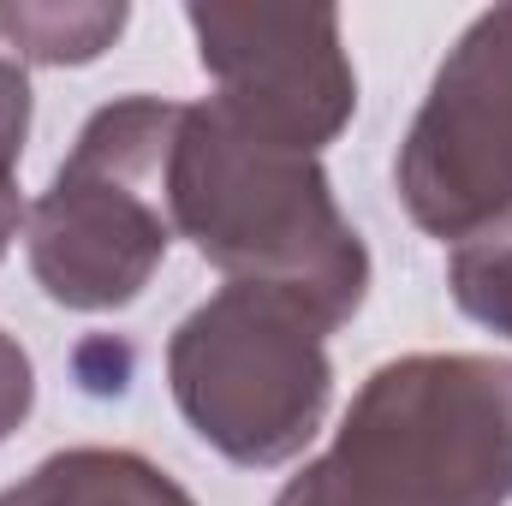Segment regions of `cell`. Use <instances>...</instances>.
<instances>
[{"instance_id":"9c48e42d","label":"cell","mask_w":512,"mask_h":506,"mask_svg":"<svg viewBox=\"0 0 512 506\" xmlns=\"http://www.w3.org/2000/svg\"><path fill=\"white\" fill-rule=\"evenodd\" d=\"M447 292L471 322H483L489 334L512 340V215H501L483 233H471L465 245H453Z\"/></svg>"},{"instance_id":"6da1fadb","label":"cell","mask_w":512,"mask_h":506,"mask_svg":"<svg viewBox=\"0 0 512 506\" xmlns=\"http://www.w3.org/2000/svg\"><path fill=\"white\" fill-rule=\"evenodd\" d=\"M274 506H512V358L405 352Z\"/></svg>"},{"instance_id":"7a4b0ae2","label":"cell","mask_w":512,"mask_h":506,"mask_svg":"<svg viewBox=\"0 0 512 506\" xmlns=\"http://www.w3.org/2000/svg\"><path fill=\"white\" fill-rule=\"evenodd\" d=\"M167 209L173 239H191L209 268L298 292L334 328H346L370 298V245L334 203L328 167L245 137L209 102H185Z\"/></svg>"},{"instance_id":"8fae6325","label":"cell","mask_w":512,"mask_h":506,"mask_svg":"<svg viewBox=\"0 0 512 506\" xmlns=\"http://www.w3.org/2000/svg\"><path fill=\"white\" fill-rule=\"evenodd\" d=\"M30 411H36V364L18 346V334L0 328V447L30 423Z\"/></svg>"},{"instance_id":"30bf717a","label":"cell","mask_w":512,"mask_h":506,"mask_svg":"<svg viewBox=\"0 0 512 506\" xmlns=\"http://www.w3.org/2000/svg\"><path fill=\"white\" fill-rule=\"evenodd\" d=\"M24 137H30V78L12 60L0 78V262L12 251L18 227L30 221L24 191H18V161H24Z\"/></svg>"},{"instance_id":"277c9868","label":"cell","mask_w":512,"mask_h":506,"mask_svg":"<svg viewBox=\"0 0 512 506\" xmlns=\"http://www.w3.org/2000/svg\"><path fill=\"white\" fill-rule=\"evenodd\" d=\"M334 322L280 286L227 280L167 340V387L203 447L245 471L292 465L334 405Z\"/></svg>"},{"instance_id":"ba28073f","label":"cell","mask_w":512,"mask_h":506,"mask_svg":"<svg viewBox=\"0 0 512 506\" xmlns=\"http://www.w3.org/2000/svg\"><path fill=\"white\" fill-rule=\"evenodd\" d=\"M131 24L126 0H6L0 48L18 66H90Z\"/></svg>"},{"instance_id":"5b68a950","label":"cell","mask_w":512,"mask_h":506,"mask_svg":"<svg viewBox=\"0 0 512 506\" xmlns=\"http://www.w3.org/2000/svg\"><path fill=\"white\" fill-rule=\"evenodd\" d=\"M393 191L441 245H465L512 215V0L477 12L435 66L399 137Z\"/></svg>"},{"instance_id":"8992f818","label":"cell","mask_w":512,"mask_h":506,"mask_svg":"<svg viewBox=\"0 0 512 506\" xmlns=\"http://www.w3.org/2000/svg\"><path fill=\"white\" fill-rule=\"evenodd\" d=\"M215 114L256 143L316 155L352 126L358 72L334 6H185Z\"/></svg>"},{"instance_id":"52a82bcc","label":"cell","mask_w":512,"mask_h":506,"mask_svg":"<svg viewBox=\"0 0 512 506\" xmlns=\"http://www.w3.org/2000/svg\"><path fill=\"white\" fill-rule=\"evenodd\" d=\"M0 506H197L179 477L131 447H66L0 489Z\"/></svg>"},{"instance_id":"3957f363","label":"cell","mask_w":512,"mask_h":506,"mask_svg":"<svg viewBox=\"0 0 512 506\" xmlns=\"http://www.w3.org/2000/svg\"><path fill=\"white\" fill-rule=\"evenodd\" d=\"M185 102L120 96L96 108L48 191L30 203L24 256L36 286L78 316L126 310L149 292L173 245L167 167Z\"/></svg>"},{"instance_id":"7c38bea8","label":"cell","mask_w":512,"mask_h":506,"mask_svg":"<svg viewBox=\"0 0 512 506\" xmlns=\"http://www.w3.org/2000/svg\"><path fill=\"white\" fill-rule=\"evenodd\" d=\"M6 66H12V54H6V48H0V78H6Z\"/></svg>"}]
</instances>
